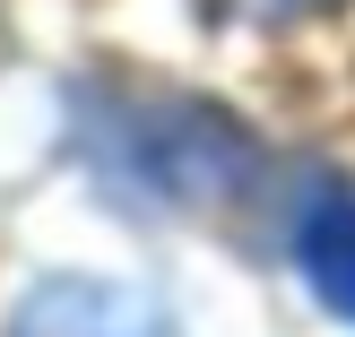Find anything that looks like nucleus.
Wrapping results in <instances>:
<instances>
[{
    "instance_id": "f257e3e1",
    "label": "nucleus",
    "mask_w": 355,
    "mask_h": 337,
    "mask_svg": "<svg viewBox=\"0 0 355 337\" xmlns=\"http://www.w3.org/2000/svg\"><path fill=\"white\" fill-rule=\"evenodd\" d=\"M9 337H182L165 320V303L113 277H44L17 294Z\"/></svg>"
},
{
    "instance_id": "f03ea898",
    "label": "nucleus",
    "mask_w": 355,
    "mask_h": 337,
    "mask_svg": "<svg viewBox=\"0 0 355 337\" xmlns=\"http://www.w3.org/2000/svg\"><path fill=\"white\" fill-rule=\"evenodd\" d=\"M295 268L338 320H355V190H321L295 217Z\"/></svg>"
},
{
    "instance_id": "7ed1b4c3",
    "label": "nucleus",
    "mask_w": 355,
    "mask_h": 337,
    "mask_svg": "<svg viewBox=\"0 0 355 337\" xmlns=\"http://www.w3.org/2000/svg\"><path fill=\"white\" fill-rule=\"evenodd\" d=\"M321 9H338V0H225V17H252V26H295Z\"/></svg>"
}]
</instances>
